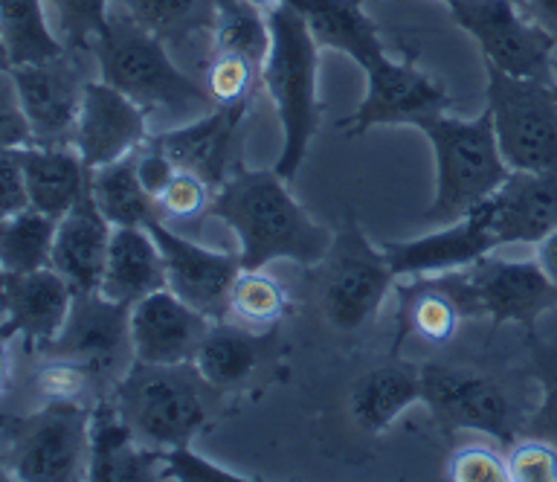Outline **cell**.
Listing matches in <instances>:
<instances>
[{"label":"cell","mask_w":557,"mask_h":482,"mask_svg":"<svg viewBox=\"0 0 557 482\" xmlns=\"http://www.w3.org/2000/svg\"><path fill=\"white\" fill-rule=\"evenodd\" d=\"M287 184L276 169L235 166L212 195L209 215L238 238L242 264L250 271H264L278 259L317 268L334 245V233L311 219Z\"/></svg>","instance_id":"obj_1"},{"label":"cell","mask_w":557,"mask_h":482,"mask_svg":"<svg viewBox=\"0 0 557 482\" xmlns=\"http://www.w3.org/2000/svg\"><path fill=\"white\" fill-rule=\"evenodd\" d=\"M99 64V79L122 90L148 114L195 116L215 108L207 88L172 62L165 41L131 18L128 12L111 10L108 27L90 45Z\"/></svg>","instance_id":"obj_2"},{"label":"cell","mask_w":557,"mask_h":482,"mask_svg":"<svg viewBox=\"0 0 557 482\" xmlns=\"http://www.w3.org/2000/svg\"><path fill=\"white\" fill-rule=\"evenodd\" d=\"M270 24V53L261 64L259 79L273 99L282 123V155L276 160V172L285 181H294L302 169L308 146L320 132V99H317V71H320V50L311 27L290 7L278 3L268 12Z\"/></svg>","instance_id":"obj_3"},{"label":"cell","mask_w":557,"mask_h":482,"mask_svg":"<svg viewBox=\"0 0 557 482\" xmlns=\"http://www.w3.org/2000/svg\"><path fill=\"white\" fill-rule=\"evenodd\" d=\"M416 128L430 140L435 158V195L424 212V224L430 227L465 219L511 175L487 108L473 120H456L438 111L424 116Z\"/></svg>","instance_id":"obj_4"},{"label":"cell","mask_w":557,"mask_h":482,"mask_svg":"<svg viewBox=\"0 0 557 482\" xmlns=\"http://www.w3.org/2000/svg\"><path fill=\"white\" fill-rule=\"evenodd\" d=\"M207 381L195 363H143L131 360L128 372L113 384V401L128 421L139 445L174 450L195 442L209 419L203 401Z\"/></svg>","instance_id":"obj_5"},{"label":"cell","mask_w":557,"mask_h":482,"mask_svg":"<svg viewBox=\"0 0 557 482\" xmlns=\"http://www.w3.org/2000/svg\"><path fill=\"white\" fill-rule=\"evenodd\" d=\"M395 282L398 276L383 247H374L363 227L348 219L322 259L320 308L325 323L339 334L363 332L395 291Z\"/></svg>","instance_id":"obj_6"},{"label":"cell","mask_w":557,"mask_h":482,"mask_svg":"<svg viewBox=\"0 0 557 482\" xmlns=\"http://www.w3.org/2000/svg\"><path fill=\"white\" fill-rule=\"evenodd\" d=\"M9 480L73 482L87 480L90 465V410L82 401H47L7 428Z\"/></svg>","instance_id":"obj_7"},{"label":"cell","mask_w":557,"mask_h":482,"mask_svg":"<svg viewBox=\"0 0 557 482\" xmlns=\"http://www.w3.org/2000/svg\"><path fill=\"white\" fill-rule=\"evenodd\" d=\"M487 111L505 163L511 169H557L555 82L511 76L485 64Z\"/></svg>","instance_id":"obj_8"},{"label":"cell","mask_w":557,"mask_h":482,"mask_svg":"<svg viewBox=\"0 0 557 482\" xmlns=\"http://www.w3.org/2000/svg\"><path fill=\"white\" fill-rule=\"evenodd\" d=\"M447 10L476 41L485 64L511 76L555 82L557 45L520 0H447Z\"/></svg>","instance_id":"obj_9"},{"label":"cell","mask_w":557,"mask_h":482,"mask_svg":"<svg viewBox=\"0 0 557 482\" xmlns=\"http://www.w3.org/2000/svg\"><path fill=\"white\" fill-rule=\"evenodd\" d=\"M421 386V404H426L444 436H456L459 430H476L496 438L499 445L517 442L511 398L494 378L450 363H424Z\"/></svg>","instance_id":"obj_10"},{"label":"cell","mask_w":557,"mask_h":482,"mask_svg":"<svg viewBox=\"0 0 557 482\" xmlns=\"http://www.w3.org/2000/svg\"><path fill=\"white\" fill-rule=\"evenodd\" d=\"M465 273L476 297L479 317H487L494 332L505 323L534 332L540 317L557 308V285L537 259H499L487 254L468 264Z\"/></svg>","instance_id":"obj_11"},{"label":"cell","mask_w":557,"mask_h":482,"mask_svg":"<svg viewBox=\"0 0 557 482\" xmlns=\"http://www.w3.org/2000/svg\"><path fill=\"white\" fill-rule=\"evenodd\" d=\"M151 236L160 245L165 262V288L174 291L183 302L198 308L209 320H226L230 314V294L235 276L242 273V254L212 250L191 238L174 233L165 221L148 224Z\"/></svg>","instance_id":"obj_12"},{"label":"cell","mask_w":557,"mask_h":482,"mask_svg":"<svg viewBox=\"0 0 557 482\" xmlns=\"http://www.w3.org/2000/svg\"><path fill=\"white\" fill-rule=\"evenodd\" d=\"M3 71L15 82L21 106L33 123L35 146H73L87 82L78 79L67 53L50 62L17 64Z\"/></svg>","instance_id":"obj_13"},{"label":"cell","mask_w":557,"mask_h":482,"mask_svg":"<svg viewBox=\"0 0 557 482\" xmlns=\"http://www.w3.org/2000/svg\"><path fill=\"white\" fill-rule=\"evenodd\" d=\"M450 94L418 71L412 59L389 62L366 73V94L348 123V134H363L374 125H418L424 116L447 111Z\"/></svg>","instance_id":"obj_14"},{"label":"cell","mask_w":557,"mask_h":482,"mask_svg":"<svg viewBox=\"0 0 557 482\" xmlns=\"http://www.w3.org/2000/svg\"><path fill=\"white\" fill-rule=\"evenodd\" d=\"M47 349L59 358L82 360L94 378H108L125 355L134 358L131 306L111 302L99 291L76 294L67 323Z\"/></svg>","instance_id":"obj_15"},{"label":"cell","mask_w":557,"mask_h":482,"mask_svg":"<svg viewBox=\"0 0 557 482\" xmlns=\"http://www.w3.org/2000/svg\"><path fill=\"white\" fill-rule=\"evenodd\" d=\"M148 140V111L108 82H87L73 146L87 169L128 158Z\"/></svg>","instance_id":"obj_16"},{"label":"cell","mask_w":557,"mask_h":482,"mask_svg":"<svg viewBox=\"0 0 557 482\" xmlns=\"http://www.w3.org/2000/svg\"><path fill=\"white\" fill-rule=\"evenodd\" d=\"M381 247L398 280L461 271V268L479 262L482 256L499 250L485 203L473 207L465 219L435 227L426 236L407 238V242H383Z\"/></svg>","instance_id":"obj_17"},{"label":"cell","mask_w":557,"mask_h":482,"mask_svg":"<svg viewBox=\"0 0 557 482\" xmlns=\"http://www.w3.org/2000/svg\"><path fill=\"white\" fill-rule=\"evenodd\" d=\"M215 320L183 302L174 291L160 288L131 306V346L143 363H191Z\"/></svg>","instance_id":"obj_18"},{"label":"cell","mask_w":557,"mask_h":482,"mask_svg":"<svg viewBox=\"0 0 557 482\" xmlns=\"http://www.w3.org/2000/svg\"><path fill=\"white\" fill-rule=\"evenodd\" d=\"M244 114H247V102L244 106H215L189 123L148 137V143H154L157 149L165 151L174 160V166L195 172L212 189H218L238 166L235 146H238Z\"/></svg>","instance_id":"obj_19"},{"label":"cell","mask_w":557,"mask_h":482,"mask_svg":"<svg viewBox=\"0 0 557 482\" xmlns=\"http://www.w3.org/2000/svg\"><path fill=\"white\" fill-rule=\"evenodd\" d=\"M482 203L496 245H537L557 227V169H511Z\"/></svg>","instance_id":"obj_20"},{"label":"cell","mask_w":557,"mask_h":482,"mask_svg":"<svg viewBox=\"0 0 557 482\" xmlns=\"http://www.w3.org/2000/svg\"><path fill=\"white\" fill-rule=\"evenodd\" d=\"M73 297L55 268L3 273V341L21 334L26 343L50 346L67 323Z\"/></svg>","instance_id":"obj_21"},{"label":"cell","mask_w":557,"mask_h":482,"mask_svg":"<svg viewBox=\"0 0 557 482\" xmlns=\"http://www.w3.org/2000/svg\"><path fill=\"white\" fill-rule=\"evenodd\" d=\"M87 480L148 482L163 480V450L139 445L113 398H99L90 410V465Z\"/></svg>","instance_id":"obj_22"},{"label":"cell","mask_w":557,"mask_h":482,"mask_svg":"<svg viewBox=\"0 0 557 482\" xmlns=\"http://www.w3.org/2000/svg\"><path fill=\"white\" fill-rule=\"evenodd\" d=\"M113 224L96 207L94 195L59 219L55 245H52V268L67 280L73 294H90L102 285L108 250H111Z\"/></svg>","instance_id":"obj_23"},{"label":"cell","mask_w":557,"mask_h":482,"mask_svg":"<svg viewBox=\"0 0 557 482\" xmlns=\"http://www.w3.org/2000/svg\"><path fill=\"white\" fill-rule=\"evenodd\" d=\"M322 50L348 55L363 73H374L389 62L381 29L366 15V0H287Z\"/></svg>","instance_id":"obj_24"},{"label":"cell","mask_w":557,"mask_h":482,"mask_svg":"<svg viewBox=\"0 0 557 482\" xmlns=\"http://www.w3.org/2000/svg\"><path fill=\"white\" fill-rule=\"evenodd\" d=\"M395 343L392 355H398L407 337H421L430 343H447L465 320L459 299L453 297L450 285L442 273L433 276H404L395 282Z\"/></svg>","instance_id":"obj_25"},{"label":"cell","mask_w":557,"mask_h":482,"mask_svg":"<svg viewBox=\"0 0 557 482\" xmlns=\"http://www.w3.org/2000/svg\"><path fill=\"white\" fill-rule=\"evenodd\" d=\"M160 288H165V262L151 230L113 227L99 294L111 302L134 306Z\"/></svg>","instance_id":"obj_26"},{"label":"cell","mask_w":557,"mask_h":482,"mask_svg":"<svg viewBox=\"0 0 557 482\" xmlns=\"http://www.w3.org/2000/svg\"><path fill=\"white\" fill-rule=\"evenodd\" d=\"M21 160L33 210L61 219L90 193V169L76 146H26Z\"/></svg>","instance_id":"obj_27"},{"label":"cell","mask_w":557,"mask_h":482,"mask_svg":"<svg viewBox=\"0 0 557 482\" xmlns=\"http://www.w3.org/2000/svg\"><path fill=\"white\" fill-rule=\"evenodd\" d=\"M421 398H424L421 367L395 360L357 378V384L348 393V407L366 433H383L389 424H395L400 412Z\"/></svg>","instance_id":"obj_28"},{"label":"cell","mask_w":557,"mask_h":482,"mask_svg":"<svg viewBox=\"0 0 557 482\" xmlns=\"http://www.w3.org/2000/svg\"><path fill=\"white\" fill-rule=\"evenodd\" d=\"M268 334H252L221 320L212 323L191 363L209 390H235L250 381L259 369L261 355H268Z\"/></svg>","instance_id":"obj_29"},{"label":"cell","mask_w":557,"mask_h":482,"mask_svg":"<svg viewBox=\"0 0 557 482\" xmlns=\"http://www.w3.org/2000/svg\"><path fill=\"white\" fill-rule=\"evenodd\" d=\"M90 195L113 227H148L165 221L160 203L139 177L137 155L90 169Z\"/></svg>","instance_id":"obj_30"},{"label":"cell","mask_w":557,"mask_h":482,"mask_svg":"<svg viewBox=\"0 0 557 482\" xmlns=\"http://www.w3.org/2000/svg\"><path fill=\"white\" fill-rule=\"evenodd\" d=\"M47 0H0V38H3V67L50 62L67 53V47L50 29Z\"/></svg>","instance_id":"obj_31"},{"label":"cell","mask_w":557,"mask_h":482,"mask_svg":"<svg viewBox=\"0 0 557 482\" xmlns=\"http://www.w3.org/2000/svg\"><path fill=\"white\" fill-rule=\"evenodd\" d=\"M59 219L41 210H24L3 215L0 221V264L3 273H26L52 268V245H55Z\"/></svg>","instance_id":"obj_32"},{"label":"cell","mask_w":557,"mask_h":482,"mask_svg":"<svg viewBox=\"0 0 557 482\" xmlns=\"http://www.w3.org/2000/svg\"><path fill=\"white\" fill-rule=\"evenodd\" d=\"M212 36H215L218 53L244 55L261 73V64L270 53L268 12L252 7L247 0H226V3L215 7Z\"/></svg>","instance_id":"obj_33"},{"label":"cell","mask_w":557,"mask_h":482,"mask_svg":"<svg viewBox=\"0 0 557 482\" xmlns=\"http://www.w3.org/2000/svg\"><path fill=\"white\" fill-rule=\"evenodd\" d=\"M116 3L163 41H174L195 29L215 27L212 0H116Z\"/></svg>","instance_id":"obj_34"},{"label":"cell","mask_w":557,"mask_h":482,"mask_svg":"<svg viewBox=\"0 0 557 482\" xmlns=\"http://www.w3.org/2000/svg\"><path fill=\"white\" fill-rule=\"evenodd\" d=\"M230 314H235L252 329L256 325L273 329L278 320L290 314V299H287L282 282H276L264 271L242 268V273L233 282V294H230Z\"/></svg>","instance_id":"obj_35"},{"label":"cell","mask_w":557,"mask_h":482,"mask_svg":"<svg viewBox=\"0 0 557 482\" xmlns=\"http://www.w3.org/2000/svg\"><path fill=\"white\" fill-rule=\"evenodd\" d=\"M59 18V38L67 50H90L94 38L108 27L116 0H47Z\"/></svg>","instance_id":"obj_36"},{"label":"cell","mask_w":557,"mask_h":482,"mask_svg":"<svg viewBox=\"0 0 557 482\" xmlns=\"http://www.w3.org/2000/svg\"><path fill=\"white\" fill-rule=\"evenodd\" d=\"M531 337V358H534V375L543 390V401L525 424L529 436H540L557 445V346L555 343H540L534 332Z\"/></svg>","instance_id":"obj_37"},{"label":"cell","mask_w":557,"mask_h":482,"mask_svg":"<svg viewBox=\"0 0 557 482\" xmlns=\"http://www.w3.org/2000/svg\"><path fill=\"white\" fill-rule=\"evenodd\" d=\"M212 195H215V189L203 177H198L195 172H186V169H177L172 181L163 186V193L157 195V203H160L165 221H195L209 215Z\"/></svg>","instance_id":"obj_38"},{"label":"cell","mask_w":557,"mask_h":482,"mask_svg":"<svg viewBox=\"0 0 557 482\" xmlns=\"http://www.w3.org/2000/svg\"><path fill=\"white\" fill-rule=\"evenodd\" d=\"M259 67L244 55L218 53L207 71V90L215 106H244L250 99L252 79Z\"/></svg>","instance_id":"obj_39"},{"label":"cell","mask_w":557,"mask_h":482,"mask_svg":"<svg viewBox=\"0 0 557 482\" xmlns=\"http://www.w3.org/2000/svg\"><path fill=\"white\" fill-rule=\"evenodd\" d=\"M90 381L94 372L82 360L59 358V355L35 372V386L47 401H82Z\"/></svg>","instance_id":"obj_40"},{"label":"cell","mask_w":557,"mask_h":482,"mask_svg":"<svg viewBox=\"0 0 557 482\" xmlns=\"http://www.w3.org/2000/svg\"><path fill=\"white\" fill-rule=\"evenodd\" d=\"M508 473L511 482H557V445L540 436L513 442Z\"/></svg>","instance_id":"obj_41"},{"label":"cell","mask_w":557,"mask_h":482,"mask_svg":"<svg viewBox=\"0 0 557 482\" xmlns=\"http://www.w3.org/2000/svg\"><path fill=\"white\" fill-rule=\"evenodd\" d=\"M447 477L453 482H511L508 462L496 450L482 445L459 447L447 465Z\"/></svg>","instance_id":"obj_42"},{"label":"cell","mask_w":557,"mask_h":482,"mask_svg":"<svg viewBox=\"0 0 557 482\" xmlns=\"http://www.w3.org/2000/svg\"><path fill=\"white\" fill-rule=\"evenodd\" d=\"M163 480L181 482H250L235 471H226L221 465L209 462L207 456L191 450V445L163 450Z\"/></svg>","instance_id":"obj_43"},{"label":"cell","mask_w":557,"mask_h":482,"mask_svg":"<svg viewBox=\"0 0 557 482\" xmlns=\"http://www.w3.org/2000/svg\"><path fill=\"white\" fill-rule=\"evenodd\" d=\"M26 146H35L33 123L21 106L15 82L3 71V79H0V149H26Z\"/></svg>","instance_id":"obj_44"},{"label":"cell","mask_w":557,"mask_h":482,"mask_svg":"<svg viewBox=\"0 0 557 482\" xmlns=\"http://www.w3.org/2000/svg\"><path fill=\"white\" fill-rule=\"evenodd\" d=\"M29 207L33 203H29V189H26L21 149H0V212L15 215Z\"/></svg>","instance_id":"obj_45"},{"label":"cell","mask_w":557,"mask_h":482,"mask_svg":"<svg viewBox=\"0 0 557 482\" xmlns=\"http://www.w3.org/2000/svg\"><path fill=\"white\" fill-rule=\"evenodd\" d=\"M520 7L546 29L557 45V0H520Z\"/></svg>","instance_id":"obj_46"},{"label":"cell","mask_w":557,"mask_h":482,"mask_svg":"<svg viewBox=\"0 0 557 482\" xmlns=\"http://www.w3.org/2000/svg\"><path fill=\"white\" fill-rule=\"evenodd\" d=\"M540 262V268L546 271V276L557 285V227L548 233L543 242H537V256H534Z\"/></svg>","instance_id":"obj_47"},{"label":"cell","mask_w":557,"mask_h":482,"mask_svg":"<svg viewBox=\"0 0 557 482\" xmlns=\"http://www.w3.org/2000/svg\"><path fill=\"white\" fill-rule=\"evenodd\" d=\"M247 3H252V7H259V10L270 12L273 7H278V3H285V0H247Z\"/></svg>","instance_id":"obj_48"},{"label":"cell","mask_w":557,"mask_h":482,"mask_svg":"<svg viewBox=\"0 0 557 482\" xmlns=\"http://www.w3.org/2000/svg\"><path fill=\"white\" fill-rule=\"evenodd\" d=\"M555 90H557V59H555Z\"/></svg>","instance_id":"obj_49"},{"label":"cell","mask_w":557,"mask_h":482,"mask_svg":"<svg viewBox=\"0 0 557 482\" xmlns=\"http://www.w3.org/2000/svg\"><path fill=\"white\" fill-rule=\"evenodd\" d=\"M212 3H215V7H221V3H226V0H212Z\"/></svg>","instance_id":"obj_50"},{"label":"cell","mask_w":557,"mask_h":482,"mask_svg":"<svg viewBox=\"0 0 557 482\" xmlns=\"http://www.w3.org/2000/svg\"><path fill=\"white\" fill-rule=\"evenodd\" d=\"M444 3H447V0H444Z\"/></svg>","instance_id":"obj_51"}]
</instances>
